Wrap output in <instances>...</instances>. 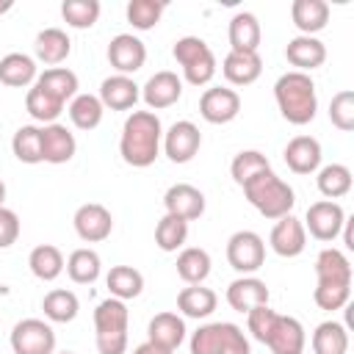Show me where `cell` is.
Returning <instances> with one entry per match:
<instances>
[{
	"instance_id": "obj_25",
	"label": "cell",
	"mask_w": 354,
	"mask_h": 354,
	"mask_svg": "<svg viewBox=\"0 0 354 354\" xmlns=\"http://www.w3.org/2000/svg\"><path fill=\"white\" fill-rule=\"evenodd\" d=\"M290 19L301 30V36H315L329 22V6L324 0H293Z\"/></svg>"
},
{
	"instance_id": "obj_4",
	"label": "cell",
	"mask_w": 354,
	"mask_h": 354,
	"mask_svg": "<svg viewBox=\"0 0 354 354\" xmlns=\"http://www.w3.org/2000/svg\"><path fill=\"white\" fill-rule=\"evenodd\" d=\"M174 61L183 66V75L191 86H207L216 75V55L199 36H183L171 47Z\"/></svg>"
},
{
	"instance_id": "obj_23",
	"label": "cell",
	"mask_w": 354,
	"mask_h": 354,
	"mask_svg": "<svg viewBox=\"0 0 354 354\" xmlns=\"http://www.w3.org/2000/svg\"><path fill=\"white\" fill-rule=\"evenodd\" d=\"M221 72L232 86H249V83H254L260 77L263 58H260V53H235V50H230L224 55Z\"/></svg>"
},
{
	"instance_id": "obj_35",
	"label": "cell",
	"mask_w": 354,
	"mask_h": 354,
	"mask_svg": "<svg viewBox=\"0 0 354 354\" xmlns=\"http://www.w3.org/2000/svg\"><path fill=\"white\" fill-rule=\"evenodd\" d=\"M102 271V263H100V254L94 249H75L69 257H66V274L72 282L77 285H91L97 282Z\"/></svg>"
},
{
	"instance_id": "obj_51",
	"label": "cell",
	"mask_w": 354,
	"mask_h": 354,
	"mask_svg": "<svg viewBox=\"0 0 354 354\" xmlns=\"http://www.w3.org/2000/svg\"><path fill=\"white\" fill-rule=\"evenodd\" d=\"M133 354H174V351H169V348H160V346H155V343H141V346H136L133 348Z\"/></svg>"
},
{
	"instance_id": "obj_28",
	"label": "cell",
	"mask_w": 354,
	"mask_h": 354,
	"mask_svg": "<svg viewBox=\"0 0 354 354\" xmlns=\"http://www.w3.org/2000/svg\"><path fill=\"white\" fill-rule=\"evenodd\" d=\"M36 61L25 53H8L0 58V83L11 88H25L36 83Z\"/></svg>"
},
{
	"instance_id": "obj_19",
	"label": "cell",
	"mask_w": 354,
	"mask_h": 354,
	"mask_svg": "<svg viewBox=\"0 0 354 354\" xmlns=\"http://www.w3.org/2000/svg\"><path fill=\"white\" fill-rule=\"evenodd\" d=\"M285 58H288V64L290 66H296V72H313V69H318L324 61H326V47H324V41L321 39H315V36H296V39H290L288 41V47H285Z\"/></svg>"
},
{
	"instance_id": "obj_48",
	"label": "cell",
	"mask_w": 354,
	"mask_h": 354,
	"mask_svg": "<svg viewBox=\"0 0 354 354\" xmlns=\"http://www.w3.org/2000/svg\"><path fill=\"white\" fill-rule=\"evenodd\" d=\"M277 315H279V313H274L268 304L254 307V310L246 313V326H249V332H252V337H254L257 343L266 346V340H268V335H271V329H274Z\"/></svg>"
},
{
	"instance_id": "obj_15",
	"label": "cell",
	"mask_w": 354,
	"mask_h": 354,
	"mask_svg": "<svg viewBox=\"0 0 354 354\" xmlns=\"http://www.w3.org/2000/svg\"><path fill=\"white\" fill-rule=\"evenodd\" d=\"M163 205L169 216H177L183 221H194L205 213V194L188 183H177L163 194Z\"/></svg>"
},
{
	"instance_id": "obj_44",
	"label": "cell",
	"mask_w": 354,
	"mask_h": 354,
	"mask_svg": "<svg viewBox=\"0 0 354 354\" xmlns=\"http://www.w3.org/2000/svg\"><path fill=\"white\" fill-rule=\"evenodd\" d=\"M61 17L69 28L86 30L100 19V0H64L61 3Z\"/></svg>"
},
{
	"instance_id": "obj_21",
	"label": "cell",
	"mask_w": 354,
	"mask_h": 354,
	"mask_svg": "<svg viewBox=\"0 0 354 354\" xmlns=\"http://www.w3.org/2000/svg\"><path fill=\"white\" fill-rule=\"evenodd\" d=\"M227 304L238 313H249L254 307L268 304V288L257 277H238L227 288Z\"/></svg>"
},
{
	"instance_id": "obj_5",
	"label": "cell",
	"mask_w": 354,
	"mask_h": 354,
	"mask_svg": "<svg viewBox=\"0 0 354 354\" xmlns=\"http://www.w3.org/2000/svg\"><path fill=\"white\" fill-rule=\"evenodd\" d=\"M191 354H249V340L241 326L216 321L191 335Z\"/></svg>"
},
{
	"instance_id": "obj_47",
	"label": "cell",
	"mask_w": 354,
	"mask_h": 354,
	"mask_svg": "<svg viewBox=\"0 0 354 354\" xmlns=\"http://www.w3.org/2000/svg\"><path fill=\"white\" fill-rule=\"evenodd\" d=\"M351 299V285H315L313 290V301L321 307V310H343Z\"/></svg>"
},
{
	"instance_id": "obj_46",
	"label": "cell",
	"mask_w": 354,
	"mask_h": 354,
	"mask_svg": "<svg viewBox=\"0 0 354 354\" xmlns=\"http://www.w3.org/2000/svg\"><path fill=\"white\" fill-rule=\"evenodd\" d=\"M329 119L343 133H351L354 130V91L351 88H343V91H337L332 97V102H329Z\"/></svg>"
},
{
	"instance_id": "obj_50",
	"label": "cell",
	"mask_w": 354,
	"mask_h": 354,
	"mask_svg": "<svg viewBox=\"0 0 354 354\" xmlns=\"http://www.w3.org/2000/svg\"><path fill=\"white\" fill-rule=\"evenodd\" d=\"M97 351L100 354H124L127 332H97Z\"/></svg>"
},
{
	"instance_id": "obj_12",
	"label": "cell",
	"mask_w": 354,
	"mask_h": 354,
	"mask_svg": "<svg viewBox=\"0 0 354 354\" xmlns=\"http://www.w3.org/2000/svg\"><path fill=\"white\" fill-rule=\"evenodd\" d=\"M108 61H111V66L116 69V75H133V72H138L141 66H144V61H147V47H144V41L138 39V36H133V33H119V36H113L111 39V44H108Z\"/></svg>"
},
{
	"instance_id": "obj_34",
	"label": "cell",
	"mask_w": 354,
	"mask_h": 354,
	"mask_svg": "<svg viewBox=\"0 0 354 354\" xmlns=\"http://www.w3.org/2000/svg\"><path fill=\"white\" fill-rule=\"evenodd\" d=\"M313 351L315 354H346L348 351V332L337 321H324L313 332Z\"/></svg>"
},
{
	"instance_id": "obj_55",
	"label": "cell",
	"mask_w": 354,
	"mask_h": 354,
	"mask_svg": "<svg viewBox=\"0 0 354 354\" xmlns=\"http://www.w3.org/2000/svg\"><path fill=\"white\" fill-rule=\"evenodd\" d=\"M61 354H72V351H61Z\"/></svg>"
},
{
	"instance_id": "obj_42",
	"label": "cell",
	"mask_w": 354,
	"mask_h": 354,
	"mask_svg": "<svg viewBox=\"0 0 354 354\" xmlns=\"http://www.w3.org/2000/svg\"><path fill=\"white\" fill-rule=\"evenodd\" d=\"M268 169H271V163H268V158H266L263 152H257V149H243V152H238V155L232 158L230 174H232V180L243 188L252 177H257V174H263V171H268Z\"/></svg>"
},
{
	"instance_id": "obj_11",
	"label": "cell",
	"mask_w": 354,
	"mask_h": 354,
	"mask_svg": "<svg viewBox=\"0 0 354 354\" xmlns=\"http://www.w3.org/2000/svg\"><path fill=\"white\" fill-rule=\"evenodd\" d=\"M72 224H75V232L80 235V241H86V243H100V241H105V238L111 235V230H113L111 210H108L105 205H100V202H86V205H80V207L75 210Z\"/></svg>"
},
{
	"instance_id": "obj_39",
	"label": "cell",
	"mask_w": 354,
	"mask_h": 354,
	"mask_svg": "<svg viewBox=\"0 0 354 354\" xmlns=\"http://www.w3.org/2000/svg\"><path fill=\"white\" fill-rule=\"evenodd\" d=\"M25 111L36 119V122H41V124H53L58 116H61V111H64V102H58L55 97H50L44 88H39L36 83L28 88V94H25Z\"/></svg>"
},
{
	"instance_id": "obj_27",
	"label": "cell",
	"mask_w": 354,
	"mask_h": 354,
	"mask_svg": "<svg viewBox=\"0 0 354 354\" xmlns=\"http://www.w3.org/2000/svg\"><path fill=\"white\" fill-rule=\"evenodd\" d=\"M315 277L321 285H351V263L340 249H324L315 257Z\"/></svg>"
},
{
	"instance_id": "obj_32",
	"label": "cell",
	"mask_w": 354,
	"mask_h": 354,
	"mask_svg": "<svg viewBox=\"0 0 354 354\" xmlns=\"http://www.w3.org/2000/svg\"><path fill=\"white\" fill-rule=\"evenodd\" d=\"M105 285H108V293H111L113 299L127 301V299L141 296V290H144V277H141V271L133 268V266H113V268L108 271V277H105Z\"/></svg>"
},
{
	"instance_id": "obj_6",
	"label": "cell",
	"mask_w": 354,
	"mask_h": 354,
	"mask_svg": "<svg viewBox=\"0 0 354 354\" xmlns=\"http://www.w3.org/2000/svg\"><path fill=\"white\" fill-rule=\"evenodd\" d=\"M227 263L238 274L252 277L266 263V243H263V238L257 232H252V230H238L235 235H230V241H227Z\"/></svg>"
},
{
	"instance_id": "obj_8",
	"label": "cell",
	"mask_w": 354,
	"mask_h": 354,
	"mask_svg": "<svg viewBox=\"0 0 354 354\" xmlns=\"http://www.w3.org/2000/svg\"><path fill=\"white\" fill-rule=\"evenodd\" d=\"M343 224H346V210L337 202L321 199V202H313L307 207L304 230H310V235L315 241H335L340 235Z\"/></svg>"
},
{
	"instance_id": "obj_54",
	"label": "cell",
	"mask_w": 354,
	"mask_h": 354,
	"mask_svg": "<svg viewBox=\"0 0 354 354\" xmlns=\"http://www.w3.org/2000/svg\"><path fill=\"white\" fill-rule=\"evenodd\" d=\"M3 202H6V183L0 180V207H3Z\"/></svg>"
},
{
	"instance_id": "obj_40",
	"label": "cell",
	"mask_w": 354,
	"mask_h": 354,
	"mask_svg": "<svg viewBox=\"0 0 354 354\" xmlns=\"http://www.w3.org/2000/svg\"><path fill=\"white\" fill-rule=\"evenodd\" d=\"M102 113H105V108H102L100 97H94V94H77L69 102V119L77 130H94L102 122Z\"/></svg>"
},
{
	"instance_id": "obj_31",
	"label": "cell",
	"mask_w": 354,
	"mask_h": 354,
	"mask_svg": "<svg viewBox=\"0 0 354 354\" xmlns=\"http://www.w3.org/2000/svg\"><path fill=\"white\" fill-rule=\"evenodd\" d=\"M28 266H30L33 277L41 279V282H53V279H58L61 271L66 268L61 249L53 246V243H41V246H36V249L30 252V257H28Z\"/></svg>"
},
{
	"instance_id": "obj_10",
	"label": "cell",
	"mask_w": 354,
	"mask_h": 354,
	"mask_svg": "<svg viewBox=\"0 0 354 354\" xmlns=\"http://www.w3.org/2000/svg\"><path fill=\"white\" fill-rule=\"evenodd\" d=\"M202 147V133L194 122L183 119V122H174L169 127V133L163 136V152L171 163H188L194 160V155L199 152Z\"/></svg>"
},
{
	"instance_id": "obj_22",
	"label": "cell",
	"mask_w": 354,
	"mask_h": 354,
	"mask_svg": "<svg viewBox=\"0 0 354 354\" xmlns=\"http://www.w3.org/2000/svg\"><path fill=\"white\" fill-rule=\"evenodd\" d=\"M33 53H36V61H41L44 66L53 69L69 58L72 41L61 28H44L33 41Z\"/></svg>"
},
{
	"instance_id": "obj_14",
	"label": "cell",
	"mask_w": 354,
	"mask_h": 354,
	"mask_svg": "<svg viewBox=\"0 0 354 354\" xmlns=\"http://www.w3.org/2000/svg\"><path fill=\"white\" fill-rule=\"evenodd\" d=\"M268 243L279 257H299L307 246V230L296 216H282L277 218L268 235Z\"/></svg>"
},
{
	"instance_id": "obj_29",
	"label": "cell",
	"mask_w": 354,
	"mask_h": 354,
	"mask_svg": "<svg viewBox=\"0 0 354 354\" xmlns=\"http://www.w3.org/2000/svg\"><path fill=\"white\" fill-rule=\"evenodd\" d=\"M218 304V296L210 290V288H202V285H188L177 293V310L185 315V318H207Z\"/></svg>"
},
{
	"instance_id": "obj_16",
	"label": "cell",
	"mask_w": 354,
	"mask_h": 354,
	"mask_svg": "<svg viewBox=\"0 0 354 354\" xmlns=\"http://www.w3.org/2000/svg\"><path fill=\"white\" fill-rule=\"evenodd\" d=\"M304 343H307V335H304L301 321L293 318V315H277L274 329H271L266 346L274 354H301Z\"/></svg>"
},
{
	"instance_id": "obj_3",
	"label": "cell",
	"mask_w": 354,
	"mask_h": 354,
	"mask_svg": "<svg viewBox=\"0 0 354 354\" xmlns=\"http://www.w3.org/2000/svg\"><path fill=\"white\" fill-rule=\"evenodd\" d=\"M243 194H246L249 205H252L260 216H266V218H271V221H277V218H282V216H290V210H293V205H296L293 188H290L285 180H279L271 169L263 171V174H257V177H252V180L243 185Z\"/></svg>"
},
{
	"instance_id": "obj_37",
	"label": "cell",
	"mask_w": 354,
	"mask_h": 354,
	"mask_svg": "<svg viewBox=\"0 0 354 354\" xmlns=\"http://www.w3.org/2000/svg\"><path fill=\"white\" fill-rule=\"evenodd\" d=\"M127 321H130V313H127V304L122 299L108 296L94 310V329L97 332H127Z\"/></svg>"
},
{
	"instance_id": "obj_18",
	"label": "cell",
	"mask_w": 354,
	"mask_h": 354,
	"mask_svg": "<svg viewBox=\"0 0 354 354\" xmlns=\"http://www.w3.org/2000/svg\"><path fill=\"white\" fill-rule=\"evenodd\" d=\"M75 149H77V141L66 130V124L53 122V124L41 127V158L47 163H55V166L69 163L75 158Z\"/></svg>"
},
{
	"instance_id": "obj_52",
	"label": "cell",
	"mask_w": 354,
	"mask_h": 354,
	"mask_svg": "<svg viewBox=\"0 0 354 354\" xmlns=\"http://www.w3.org/2000/svg\"><path fill=\"white\" fill-rule=\"evenodd\" d=\"M354 218H346V224H343V241H346V249H354Z\"/></svg>"
},
{
	"instance_id": "obj_13",
	"label": "cell",
	"mask_w": 354,
	"mask_h": 354,
	"mask_svg": "<svg viewBox=\"0 0 354 354\" xmlns=\"http://www.w3.org/2000/svg\"><path fill=\"white\" fill-rule=\"evenodd\" d=\"M141 97L147 102V108L152 111H163V108H171L180 97H183V80L163 69V72H155L144 86H141Z\"/></svg>"
},
{
	"instance_id": "obj_1",
	"label": "cell",
	"mask_w": 354,
	"mask_h": 354,
	"mask_svg": "<svg viewBox=\"0 0 354 354\" xmlns=\"http://www.w3.org/2000/svg\"><path fill=\"white\" fill-rule=\"evenodd\" d=\"M160 138H163L160 119L152 111H133L122 127V141H119L122 160L136 169L152 166L160 152Z\"/></svg>"
},
{
	"instance_id": "obj_38",
	"label": "cell",
	"mask_w": 354,
	"mask_h": 354,
	"mask_svg": "<svg viewBox=\"0 0 354 354\" xmlns=\"http://www.w3.org/2000/svg\"><path fill=\"white\" fill-rule=\"evenodd\" d=\"M318 191L332 202V199H340V196H346L348 191H351V169L348 166H343V163H329V166H324L321 171H318Z\"/></svg>"
},
{
	"instance_id": "obj_41",
	"label": "cell",
	"mask_w": 354,
	"mask_h": 354,
	"mask_svg": "<svg viewBox=\"0 0 354 354\" xmlns=\"http://www.w3.org/2000/svg\"><path fill=\"white\" fill-rule=\"evenodd\" d=\"M11 149L17 155V160L22 163H41V127L36 124H22L14 138H11Z\"/></svg>"
},
{
	"instance_id": "obj_7",
	"label": "cell",
	"mask_w": 354,
	"mask_h": 354,
	"mask_svg": "<svg viewBox=\"0 0 354 354\" xmlns=\"http://www.w3.org/2000/svg\"><path fill=\"white\" fill-rule=\"evenodd\" d=\"M11 351L14 354H53L55 332L41 318H25L11 329Z\"/></svg>"
},
{
	"instance_id": "obj_43",
	"label": "cell",
	"mask_w": 354,
	"mask_h": 354,
	"mask_svg": "<svg viewBox=\"0 0 354 354\" xmlns=\"http://www.w3.org/2000/svg\"><path fill=\"white\" fill-rule=\"evenodd\" d=\"M166 11V3L163 0H130L124 14H127V22L136 28V30H152L160 17Z\"/></svg>"
},
{
	"instance_id": "obj_49",
	"label": "cell",
	"mask_w": 354,
	"mask_h": 354,
	"mask_svg": "<svg viewBox=\"0 0 354 354\" xmlns=\"http://www.w3.org/2000/svg\"><path fill=\"white\" fill-rule=\"evenodd\" d=\"M19 238V216L8 207H0V249H8Z\"/></svg>"
},
{
	"instance_id": "obj_2",
	"label": "cell",
	"mask_w": 354,
	"mask_h": 354,
	"mask_svg": "<svg viewBox=\"0 0 354 354\" xmlns=\"http://www.w3.org/2000/svg\"><path fill=\"white\" fill-rule=\"evenodd\" d=\"M274 97L279 105V113L290 124H307L315 119L318 111V97H315V83L304 72H285L274 83Z\"/></svg>"
},
{
	"instance_id": "obj_36",
	"label": "cell",
	"mask_w": 354,
	"mask_h": 354,
	"mask_svg": "<svg viewBox=\"0 0 354 354\" xmlns=\"http://www.w3.org/2000/svg\"><path fill=\"white\" fill-rule=\"evenodd\" d=\"M41 310L44 315L53 321V324H69L77 318V310H80V301L72 290H64V288H55L44 296L41 301Z\"/></svg>"
},
{
	"instance_id": "obj_45",
	"label": "cell",
	"mask_w": 354,
	"mask_h": 354,
	"mask_svg": "<svg viewBox=\"0 0 354 354\" xmlns=\"http://www.w3.org/2000/svg\"><path fill=\"white\" fill-rule=\"evenodd\" d=\"M185 238H188V221H183L177 216H169L166 213L158 221V227H155V243L163 252H177L185 243Z\"/></svg>"
},
{
	"instance_id": "obj_9",
	"label": "cell",
	"mask_w": 354,
	"mask_h": 354,
	"mask_svg": "<svg viewBox=\"0 0 354 354\" xmlns=\"http://www.w3.org/2000/svg\"><path fill=\"white\" fill-rule=\"evenodd\" d=\"M199 113L210 124H227L241 113V97L235 88L224 86L205 88V94L199 97Z\"/></svg>"
},
{
	"instance_id": "obj_26",
	"label": "cell",
	"mask_w": 354,
	"mask_h": 354,
	"mask_svg": "<svg viewBox=\"0 0 354 354\" xmlns=\"http://www.w3.org/2000/svg\"><path fill=\"white\" fill-rule=\"evenodd\" d=\"M260 39H263V30H260V22L254 14L238 11L230 19V47L235 53H257Z\"/></svg>"
},
{
	"instance_id": "obj_30",
	"label": "cell",
	"mask_w": 354,
	"mask_h": 354,
	"mask_svg": "<svg viewBox=\"0 0 354 354\" xmlns=\"http://www.w3.org/2000/svg\"><path fill=\"white\" fill-rule=\"evenodd\" d=\"M36 86L44 88L50 97H55L58 102L66 105V100H75L77 97V75L66 66H53V69H44L39 77H36Z\"/></svg>"
},
{
	"instance_id": "obj_33",
	"label": "cell",
	"mask_w": 354,
	"mask_h": 354,
	"mask_svg": "<svg viewBox=\"0 0 354 354\" xmlns=\"http://www.w3.org/2000/svg\"><path fill=\"white\" fill-rule=\"evenodd\" d=\"M210 274V254L199 246H188L177 254V277L188 285H202Z\"/></svg>"
},
{
	"instance_id": "obj_17",
	"label": "cell",
	"mask_w": 354,
	"mask_h": 354,
	"mask_svg": "<svg viewBox=\"0 0 354 354\" xmlns=\"http://www.w3.org/2000/svg\"><path fill=\"white\" fill-rule=\"evenodd\" d=\"M141 97V86H136L127 75H111L100 83V102L111 111H130Z\"/></svg>"
},
{
	"instance_id": "obj_20",
	"label": "cell",
	"mask_w": 354,
	"mask_h": 354,
	"mask_svg": "<svg viewBox=\"0 0 354 354\" xmlns=\"http://www.w3.org/2000/svg\"><path fill=\"white\" fill-rule=\"evenodd\" d=\"M285 163L293 174H313L321 166V144L313 136H296L285 147Z\"/></svg>"
},
{
	"instance_id": "obj_53",
	"label": "cell",
	"mask_w": 354,
	"mask_h": 354,
	"mask_svg": "<svg viewBox=\"0 0 354 354\" xmlns=\"http://www.w3.org/2000/svg\"><path fill=\"white\" fill-rule=\"evenodd\" d=\"M11 6H14L11 0H6V3H0V14H6V11H11Z\"/></svg>"
},
{
	"instance_id": "obj_24",
	"label": "cell",
	"mask_w": 354,
	"mask_h": 354,
	"mask_svg": "<svg viewBox=\"0 0 354 354\" xmlns=\"http://www.w3.org/2000/svg\"><path fill=\"white\" fill-rule=\"evenodd\" d=\"M147 340L174 351L185 340V321L177 313H158L147 326Z\"/></svg>"
}]
</instances>
